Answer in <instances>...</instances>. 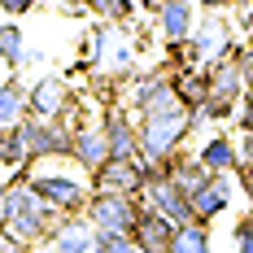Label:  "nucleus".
<instances>
[{"instance_id":"nucleus-26","label":"nucleus","mask_w":253,"mask_h":253,"mask_svg":"<svg viewBox=\"0 0 253 253\" xmlns=\"http://www.w3.org/2000/svg\"><path fill=\"white\" fill-rule=\"evenodd\" d=\"M0 9H4L9 18H22V13H31V9H35V0H0Z\"/></svg>"},{"instance_id":"nucleus-7","label":"nucleus","mask_w":253,"mask_h":253,"mask_svg":"<svg viewBox=\"0 0 253 253\" xmlns=\"http://www.w3.org/2000/svg\"><path fill=\"white\" fill-rule=\"evenodd\" d=\"M231 48H236V44H231L227 22H223L218 13H210V18L188 35V66H192V61H210V66H214V61H223Z\"/></svg>"},{"instance_id":"nucleus-5","label":"nucleus","mask_w":253,"mask_h":253,"mask_svg":"<svg viewBox=\"0 0 253 253\" xmlns=\"http://www.w3.org/2000/svg\"><path fill=\"white\" fill-rule=\"evenodd\" d=\"M70 105H75V96H70L66 79H57V75H44V79H35V83L26 87V118L57 123Z\"/></svg>"},{"instance_id":"nucleus-29","label":"nucleus","mask_w":253,"mask_h":253,"mask_svg":"<svg viewBox=\"0 0 253 253\" xmlns=\"http://www.w3.org/2000/svg\"><path fill=\"white\" fill-rule=\"evenodd\" d=\"M9 188H13V183H9V179H0V214H4V201H9Z\"/></svg>"},{"instance_id":"nucleus-3","label":"nucleus","mask_w":253,"mask_h":253,"mask_svg":"<svg viewBox=\"0 0 253 253\" xmlns=\"http://www.w3.org/2000/svg\"><path fill=\"white\" fill-rule=\"evenodd\" d=\"M18 183H26V188H31L44 205H52L57 214H83V210H87V197H92V188H87L79 175L40 170V166H35L26 179H18Z\"/></svg>"},{"instance_id":"nucleus-20","label":"nucleus","mask_w":253,"mask_h":253,"mask_svg":"<svg viewBox=\"0 0 253 253\" xmlns=\"http://www.w3.org/2000/svg\"><path fill=\"white\" fill-rule=\"evenodd\" d=\"M0 61H4L9 70H18L26 61V40H22V31L13 22H0Z\"/></svg>"},{"instance_id":"nucleus-31","label":"nucleus","mask_w":253,"mask_h":253,"mask_svg":"<svg viewBox=\"0 0 253 253\" xmlns=\"http://www.w3.org/2000/svg\"><path fill=\"white\" fill-rule=\"evenodd\" d=\"M249 35H253V31H249ZM249 52H253V40H249Z\"/></svg>"},{"instance_id":"nucleus-16","label":"nucleus","mask_w":253,"mask_h":253,"mask_svg":"<svg viewBox=\"0 0 253 253\" xmlns=\"http://www.w3.org/2000/svg\"><path fill=\"white\" fill-rule=\"evenodd\" d=\"M197 162H201L210 175H236V170H240V162H236V140L210 135L201 149H197Z\"/></svg>"},{"instance_id":"nucleus-17","label":"nucleus","mask_w":253,"mask_h":253,"mask_svg":"<svg viewBox=\"0 0 253 253\" xmlns=\"http://www.w3.org/2000/svg\"><path fill=\"white\" fill-rule=\"evenodd\" d=\"M22 118H26V87L18 79H4L0 83V131L18 126Z\"/></svg>"},{"instance_id":"nucleus-28","label":"nucleus","mask_w":253,"mask_h":253,"mask_svg":"<svg viewBox=\"0 0 253 253\" xmlns=\"http://www.w3.org/2000/svg\"><path fill=\"white\" fill-rule=\"evenodd\" d=\"M236 175H240V188H245V197L253 201V166H249V170H236Z\"/></svg>"},{"instance_id":"nucleus-2","label":"nucleus","mask_w":253,"mask_h":253,"mask_svg":"<svg viewBox=\"0 0 253 253\" xmlns=\"http://www.w3.org/2000/svg\"><path fill=\"white\" fill-rule=\"evenodd\" d=\"M188 131H192V109H183V105L144 114L140 118V157L144 162H162V157L179 153V144H183Z\"/></svg>"},{"instance_id":"nucleus-23","label":"nucleus","mask_w":253,"mask_h":253,"mask_svg":"<svg viewBox=\"0 0 253 253\" xmlns=\"http://www.w3.org/2000/svg\"><path fill=\"white\" fill-rule=\"evenodd\" d=\"M231 240H236V253H253V218H240Z\"/></svg>"},{"instance_id":"nucleus-10","label":"nucleus","mask_w":253,"mask_h":253,"mask_svg":"<svg viewBox=\"0 0 253 253\" xmlns=\"http://www.w3.org/2000/svg\"><path fill=\"white\" fill-rule=\"evenodd\" d=\"M92 192H126V197H140L144 192V166H140V157L135 162L109 157L101 170L92 175Z\"/></svg>"},{"instance_id":"nucleus-32","label":"nucleus","mask_w":253,"mask_h":253,"mask_svg":"<svg viewBox=\"0 0 253 253\" xmlns=\"http://www.w3.org/2000/svg\"><path fill=\"white\" fill-rule=\"evenodd\" d=\"M249 218H253V210H249Z\"/></svg>"},{"instance_id":"nucleus-8","label":"nucleus","mask_w":253,"mask_h":253,"mask_svg":"<svg viewBox=\"0 0 253 253\" xmlns=\"http://www.w3.org/2000/svg\"><path fill=\"white\" fill-rule=\"evenodd\" d=\"M140 201L153 205V210H157L162 218H170L175 227H188V223H197V214H192V201L179 192L175 179H153V183H144Z\"/></svg>"},{"instance_id":"nucleus-12","label":"nucleus","mask_w":253,"mask_h":253,"mask_svg":"<svg viewBox=\"0 0 253 253\" xmlns=\"http://www.w3.org/2000/svg\"><path fill=\"white\" fill-rule=\"evenodd\" d=\"M44 253H96V227L87 218H61L48 231Z\"/></svg>"},{"instance_id":"nucleus-18","label":"nucleus","mask_w":253,"mask_h":253,"mask_svg":"<svg viewBox=\"0 0 253 253\" xmlns=\"http://www.w3.org/2000/svg\"><path fill=\"white\" fill-rule=\"evenodd\" d=\"M170 83H175V96L183 109H201L205 96H210V79H205V70L197 75V70H179V75H170Z\"/></svg>"},{"instance_id":"nucleus-6","label":"nucleus","mask_w":253,"mask_h":253,"mask_svg":"<svg viewBox=\"0 0 253 253\" xmlns=\"http://www.w3.org/2000/svg\"><path fill=\"white\" fill-rule=\"evenodd\" d=\"M22 135H26V153H31V162H40V157H70V126L61 123H44V118H22Z\"/></svg>"},{"instance_id":"nucleus-15","label":"nucleus","mask_w":253,"mask_h":253,"mask_svg":"<svg viewBox=\"0 0 253 253\" xmlns=\"http://www.w3.org/2000/svg\"><path fill=\"white\" fill-rule=\"evenodd\" d=\"M192 0H166V4H157V22H162V35L170 40V44H188V35H192Z\"/></svg>"},{"instance_id":"nucleus-30","label":"nucleus","mask_w":253,"mask_h":253,"mask_svg":"<svg viewBox=\"0 0 253 253\" xmlns=\"http://www.w3.org/2000/svg\"><path fill=\"white\" fill-rule=\"evenodd\" d=\"M192 4H205V9H218V4H231V0H192Z\"/></svg>"},{"instance_id":"nucleus-14","label":"nucleus","mask_w":253,"mask_h":253,"mask_svg":"<svg viewBox=\"0 0 253 253\" xmlns=\"http://www.w3.org/2000/svg\"><path fill=\"white\" fill-rule=\"evenodd\" d=\"M188 201H192V214H197V223H210V218H218V214L231 205V179H227V175H210V179H205V188H201V192H192Z\"/></svg>"},{"instance_id":"nucleus-1","label":"nucleus","mask_w":253,"mask_h":253,"mask_svg":"<svg viewBox=\"0 0 253 253\" xmlns=\"http://www.w3.org/2000/svg\"><path fill=\"white\" fill-rule=\"evenodd\" d=\"M61 223V214L52 210V205H44L26 183H13L9 188V201H4V214H0V227L9 231L22 249H31V245H44L48 240V231Z\"/></svg>"},{"instance_id":"nucleus-19","label":"nucleus","mask_w":253,"mask_h":253,"mask_svg":"<svg viewBox=\"0 0 253 253\" xmlns=\"http://www.w3.org/2000/svg\"><path fill=\"white\" fill-rule=\"evenodd\" d=\"M170 253H214V245H210V223H188V227H179Z\"/></svg>"},{"instance_id":"nucleus-11","label":"nucleus","mask_w":253,"mask_h":253,"mask_svg":"<svg viewBox=\"0 0 253 253\" xmlns=\"http://www.w3.org/2000/svg\"><path fill=\"white\" fill-rule=\"evenodd\" d=\"M101 131H105V144H109V157H126V162L140 157V126L131 123L126 109H105Z\"/></svg>"},{"instance_id":"nucleus-27","label":"nucleus","mask_w":253,"mask_h":253,"mask_svg":"<svg viewBox=\"0 0 253 253\" xmlns=\"http://www.w3.org/2000/svg\"><path fill=\"white\" fill-rule=\"evenodd\" d=\"M0 253H26V249H22V245H18V240H13L4 227H0Z\"/></svg>"},{"instance_id":"nucleus-24","label":"nucleus","mask_w":253,"mask_h":253,"mask_svg":"<svg viewBox=\"0 0 253 253\" xmlns=\"http://www.w3.org/2000/svg\"><path fill=\"white\" fill-rule=\"evenodd\" d=\"M236 118H240V131H245V135H253V92H245V96H240Z\"/></svg>"},{"instance_id":"nucleus-4","label":"nucleus","mask_w":253,"mask_h":253,"mask_svg":"<svg viewBox=\"0 0 253 253\" xmlns=\"http://www.w3.org/2000/svg\"><path fill=\"white\" fill-rule=\"evenodd\" d=\"M140 205H144L140 197H126V192H92L83 214L96 231H131Z\"/></svg>"},{"instance_id":"nucleus-25","label":"nucleus","mask_w":253,"mask_h":253,"mask_svg":"<svg viewBox=\"0 0 253 253\" xmlns=\"http://www.w3.org/2000/svg\"><path fill=\"white\" fill-rule=\"evenodd\" d=\"M236 162H240V170L253 166V135H240V140H236Z\"/></svg>"},{"instance_id":"nucleus-21","label":"nucleus","mask_w":253,"mask_h":253,"mask_svg":"<svg viewBox=\"0 0 253 253\" xmlns=\"http://www.w3.org/2000/svg\"><path fill=\"white\" fill-rule=\"evenodd\" d=\"M31 153H26V135H22V123L0 131V166H26Z\"/></svg>"},{"instance_id":"nucleus-9","label":"nucleus","mask_w":253,"mask_h":253,"mask_svg":"<svg viewBox=\"0 0 253 253\" xmlns=\"http://www.w3.org/2000/svg\"><path fill=\"white\" fill-rule=\"evenodd\" d=\"M175 231L179 227L170 223V218H162L153 205H140V214H135V223H131V240H135L140 253H170Z\"/></svg>"},{"instance_id":"nucleus-22","label":"nucleus","mask_w":253,"mask_h":253,"mask_svg":"<svg viewBox=\"0 0 253 253\" xmlns=\"http://www.w3.org/2000/svg\"><path fill=\"white\" fill-rule=\"evenodd\" d=\"M96 253H140L131 231H96Z\"/></svg>"},{"instance_id":"nucleus-13","label":"nucleus","mask_w":253,"mask_h":253,"mask_svg":"<svg viewBox=\"0 0 253 253\" xmlns=\"http://www.w3.org/2000/svg\"><path fill=\"white\" fill-rule=\"evenodd\" d=\"M70 157H75L87 175H96L105 162H109L105 131H101V126H75V135H70Z\"/></svg>"}]
</instances>
